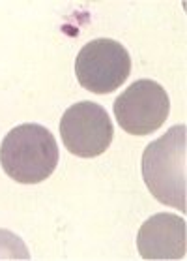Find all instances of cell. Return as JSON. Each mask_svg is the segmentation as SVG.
Masks as SVG:
<instances>
[{
  "instance_id": "5",
  "label": "cell",
  "mask_w": 187,
  "mask_h": 261,
  "mask_svg": "<svg viewBox=\"0 0 187 261\" xmlns=\"http://www.w3.org/2000/svg\"><path fill=\"white\" fill-rule=\"evenodd\" d=\"M64 147L79 158H96L111 147L114 126L105 107L94 101H77L60 119Z\"/></svg>"
},
{
  "instance_id": "1",
  "label": "cell",
  "mask_w": 187,
  "mask_h": 261,
  "mask_svg": "<svg viewBox=\"0 0 187 261\" xmlns=\"http://www.w3.org/2000/svg\"><path fill=\"white\" fill-rule=\"evenodd\" d=\"M142 178L163 205L187 213V126L176 124L144 148Z\"/></svg>"
},
{
  "instance_id": "7",
  "label": "cell",
  "mask_w": 187,
  "mask_h": 261,
  "mask_svg": "<svg viewBox=\"0 0 187 261\" xmlns=\"http://www.w3.org/2000/svg\"><path fill=\"white\" fill-rule=\"evenodd\" d=\"M0 259H30V252L23 239L10 229H0Z\"/></svg>"
},
{
  "instance_id": "2",
  "label": "cell",
  "mask_w": 187,
  "mask_h": 261,
  "mask_svg": "<svg viewBox=\"0 0 187 261\" xmlns=\"http://www.w3.org/2000/svg\"><path fill=\"white\" fill-rule=\"evenodd\" d=\"M58 145L45 126L24 122L8 132L0 145V164L8 177L21 184H38L58 166Z\"/></svg>"
},
{
  "instance_id": "4",
  "label": "cell",
  "mask_w": 187,
  "mask_h": 261,
  "mask_svg": "<svg viewBox=\"0 0 187 261\" xmlns=\"http://www.w3.org/2000/svg\"><path fill=\"white\" fill-rule=\"evenodd\" d=\"M170 100L165 87L139 79L114 100V117L123 132L142 137L158 132L169 119Z\"/></svg>"
},
{
  "instance_id": "3",
  "label": "cell",
  "mask_w": 187,
  "mask_h": 261,
  "mask_svg": "<svg viewBox=\"0 0 187 261\" xmlns=\"http://www.w3.org/2000/svg\"><path fill=\"white\" fill-rule=\"evenodd\" d=\"M131 73V57L122 43L111 38L88 42L75 59V75L82 89L109 94L126 83Z\"/></svg>"
},
{
  "instance_id": "6",
  "label": "cell",
  "mask_w": 187,
  "mask_h": 261,
  "mask_svg": "<svg viewBox=\"0 0 187 261\" xmlns=\"http://www.w3.org/2000/svg\"><path fill=\"white\" fill-rule=\"evenodd\" d=\"M137 248L144 259H183L187 224L180 214L158 213L140 226Z\"/></svg>"
}]
</instances>
